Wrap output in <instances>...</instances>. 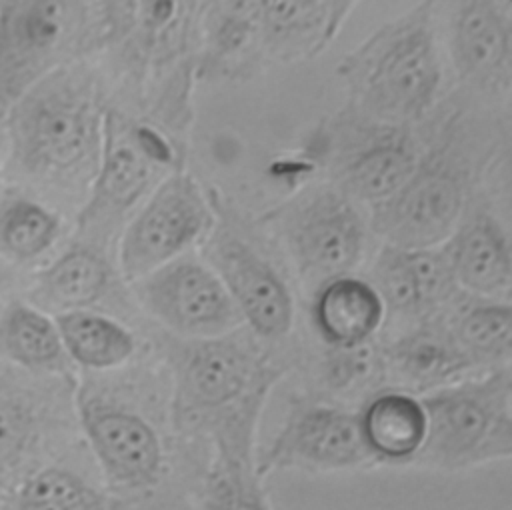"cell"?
<instances>
[{"instance_id": "52a82bcc", "label": "cell", "mask_w": 512, "mask_h": 510, "mask_svg": "<svg viewBox=\"0 0 512 510\" xmlns=\"http://www.w3.org/2000/svg\"><path fill=\"white\" fill-rule=\"evenodd\" d=\"M270 374L256 372L248 354L228 342H208L192 350L180 370L178 402L184 412L228 410L266 396Z\"/></svg>"}, {"instance_id": "2e32d148", "label": "cell", "mask_w": 512, "mask_h": 510, "mask_svg": "<svg viewBox=\"0 0 512 510\" xmlns=\"http://www.w3.org/2000/svg\"><path fill=\"white\" fill-rule=\"evenodd\" d=\"M314 316L318 330L328 342L356 346L378 326L382 298L362 280L336 278L320 290Z\"/></svg>"}, {"instance_id": "ffe728a7", "label": "cell", "mask_w": 512, "mask_h": 510, "mask_svg": "<svg viewBox=\"0 0 512 510\" xmlns=\"http://www.w3.org/2000/svg\"><path fill=\"white\" fill-rule=\"evenodd\" d=\"M204 510H272L252 466V448L218 446Z\"/></svg>"}, {"instance_id": "7402d4cb", "label": "cell", "mask_w": 512, "mask_h": 510, "mask_svg": "<svg viewBox=\"0 0 512 510\" xmlns=\"http://www.w3.org/2000/svg\"><path fill=\"white\" fill-rule=\"evenodd\" d=\"M0 350L24 366H50L62 356V340L42 312L14 304L0 322Z\"/></svg>"}, {"instance_id": "ba28073f", "label": "cell", "mask_w": 512, "mask_h": 510, "mask_svg": "<svg viewBox=\"0 0 512 510\" xmlns=\"http://www.w3.org/2000/svg\"><path fill=\"white\" fill-rule=\"evenodd\" d=\"M82 422L106 476L114 484L128 488L156 484L162 454L154 430L144 420L102 402H86Z\"/></svg>"}, {"instance_id": "44dd1931", "label": "cell", "mask_w": 512, "mask_h": 510, "mask_svg": "<svg viewBox=\"0 0 512 510\" xmlns=\"http://www.w3.org/2000/svg\"><path fill=\"white\" fill-rule=\"evenodd\" d=\"M392 358L406 378L426 386L442 382L472 364L452 336L436 330H420L400 340L392 348Z\"/></svg>"}, {"instance_id": "6da1fadb", "label": "cell", "mask_w": 512, "mask_h": 510, "mask_svg": "<svg viewBox=\"0 0 512 510\" xmlns=\"http://www.w3.org/2000/svg\"><path fill=\"white\" fill-rule=\"evenodd\" d=\"M424 8L380 28L342 66L362 104L388 122L418 118L438 86V58Z\"/></svg>"}, {"instance_id": "484cf974", "label": "cell", "mask_w": 512, "mask_h": 510, "mask_svg": "<svg viewBox=\"0 0 512 510\" xmlns=\"http://www.w3.org/2000/svg\"><path fill=\"white\" fill-rule=\"evenodd\" d=\"M334 4L328 2H262L264 26L270 36L280 46L310 44L318 34L316 28L332 26V10Z\"/></svg>"}, {"instance_id": "3957f363", "label": "cell", "mask_w": 512, "mask_h": 510, "mask_svg": "<svg viewBox=\"0 0 512 510\" xmlns=\"http://www.w3.org/2000/svg\"><path fill=\"white\" fill-rule=\"evenodd\" d=\"M462 206L458 174L440 160L420 166L374 210V228L392 248L426 250L452 228Z\"/></svg>"}, {"instance_id": "603a6c76", "label": "cell", "mask_w": 512, "mask_h": 510, "mask_svg": "<svg viewBox=\"0 0 512 510\" xmlns=\"http://www.w3.org/2000/svg\"><path fill=\"white\" fill-rule=\"evenodd\" d=\"M106 286V266L90 252H68L40 276V296L60 308H78Z\"/></svg>"}, {"instance_id": "4316f807", "label": "cell", "mask_w": 512, "mask_h": 510, "mask_svg": "<svg viewBox=\"0 0 512 510\" xmlns=\"http://www.w3.org/2000/svg\"><path fill=\"white\" fill-rule=\"evenodd\" d=\"M58 232V220L34 202H14L0 218V242L18 258L46 250Z\"/></svg>"}, {"instance_id": "5bb4252c", "label": "cell", "mask_w": 512, "mask_h": 510, "mask_svg": "<svg viewBox=\"0 0 512 510\" xmlns=\"http://www.w3.org/2000/svg\"><path fill=\"white\" fill-rule=\"evenodd\" d=\"M374 276L384 300L404 312H420L432 306L446 296L454 280L450 262L442 254L392 246L380 254Z\"/></svg>"}, {"instance_id": "cb8c5ba5", "label": "cell", "mask_w": 512, "mask_h": 510, "mask_svg": "<svg viewBox=\"0 0 512 510\" xmlns=\"http://www.w3.org/2000/svg\"><path fill=\"white\" fill-rule=\"evenodd\" d=\"M512 314L508 306L490 304L470 310L458 324L456 344L470 362L502 360L510 354Z\"/></svg>"}, {"instance_id": "83f0119b", "label": "cell", "mask_w": 512, "mask_h": 510, "mask_svg": "<svg viewBox=\"0 0 512 510\" xmlns=\"http://www.w3.org/2000/svg\"><path fill=\"white\" fill-rule=\"evenodd\" d=\"M30 416L14 398L0 396V464L12 460L26 442Z\"/></svg>"}, {"instance_id": "277c9868", "label": "cell", "mask_w": 512, "mask_h": 510, "mask_svg": "<svg viewBox=\"0 0 512 510\" xmlns=\"http://www.w3.org/2000/svg\"><path fill=\"white\" fill-rule=\"evenodd\" d=\"M368 456L356 416L330 406H302L264 452L256 474L262 478L280 468L340 470Z\"/></svg>"}, {"instance_id": "8992f818", "label": "cell", "mask_w": 512, "mask_h": 510, "mask_svg": "<svg viewBox=\"0 0 512 510\" xmlns=\"http://www.w3.org/2000/svg\"><path fill=\"white\" fill-rule=\"evenodd\" d=\"M16 144L32 168H72L94 144L90 102L70 90L32 98L16 122Z\"/></svg>"}, {"instance_id": "9a60e30c", "label": "cell", "mask_w": 512, "mask_h": 510, "mask_svg": "<svg viewBox=\"0 0 512 510\" xmlns=\"http://www.w3.org/2000/svg\"><path fill=\"white\" fill-rule=\"evenodd\" d=\"M358 424L370 456L386 462L414 460L426 438L422 402L400 392L372 398Z\"/></svg>"}, {"instance_id": "e0dca14e", "label": "cell", "mask_w": 512, "mask_h": 510, "mask_svg": "<svg viewBox=\"0 0 512 510\" xmlns=\"http://www.w3.org/2000/svg\"><path fill=\"white\" fill-rule=\"evenodd\" d=\"M452 276L478 292H498L510 284V248L500 226L476 216L458 234L448 258Z\"/></svg>"}, {"instance_id": "9c48e42d", "label": "cell", "mask_w": 512, "mask_h": 510, "mask_svg": "<svg viewBox=\"0 0 512 510\" xmlns=\"http://www.w3.org/2000/svg\"><path fill=\"white\" fill-rule=\"evenodd\" d=\"M290 240L302 270L332 278L358 260L362 222L348 200L324 192L296 212L290 224Z\"/></svg>"}, {"instance_id": "d4e9b609", "label": "cell", "mask_w": 512, "mask_h": 510, "mask_svg": "<svg viewBox=\"0 0 512 510\" xmlns=\"http://www.w3.org/2000/svg\"><path fill=\"white\" fill-rule=\"evenodd\" d=\"M22 510H104L106 500L64 470H44L28 480L20 494Z\"/></svg>"}, {"instance_id": "7a4b0ae2", "label": "cell", "mask_w": 512, "mask_h": 510, "mask_svg": "<svg viewBox=\"0 0 512 510\" xmlns=\"http://www.w3.org/2000/svg\"><path fill=\"white\" fill-rule=\"evenodd\" d=\"M510 374L498 370L484 380L464 382L422 400L426 438L416 462L460 470L510 458L512 408Z\"/></svg>"}, {"instance_id": "ac0fdd59", "label": "cell", "mask_w": 512, "mask_h": 510, "mask_svg": "<svg viewBox=\"0 0 512 510\" xmlns=\"http://www.w3.org/2000/svg\"><path fill=\"white\" fill-rule=\"evenodd\" d=\"M414 170V152L408 140L394 132H382L352 154L342 176L352 194L382 202L394 194Z\"/></svg>"}, {"instance_id": "7c38bea8", "label": "cell", "mask_w": 512, "mask_h": 510, "mask_svg": "<svg viewBox=\"0 0 512 510\" xmlns=\"http://www.w3.org/2000/svg\"><path fill=\"white\" fill-rule=\"evenodd\" d=\"M158 154V150H152L146 132L110 114L104 126L100 176L96 180L94 198L82 214V222L102 210H122L130 206L148 184L152 162Z\"/></svg>"}, {"instance_id": "f1b7e54d", "label": "cell", "mask_w": 512, "mask_h": 510, "mask_svg": "<svg viewBox=\"0 0 512 510\" xmlns=\"http://www.w3.org/2000/svg\"><path fill=\"white\" fill-rule=\"evenodd\" d=\"M104 510H112V508H108V506H106V508H104Z\"/></svg>"}, {"instance_id": "d6986e66", "label": "cell", "mask_w": 512, "mask_h": 510, "mask_svg": "<svg viewBox=\"0 0 512 510\" xmlns=\"http://www.w3.org/2000/svg\"><path fill=\"white\" fill-rule=\"evenodd\" d=\"M62 348L84 366L108 368L124 362L134 344L118 324L80 310H70L54 320Z\"/></svg>"}, {"instance_id": "8fae6325", "label": "cell", "mask_w": 512, "mask_h": 510, "mask_svg": "<svg viewBox=\"0 0 512 510\" xmlns=\"http://www.w3.org/2000/svg\"><path fill=\"white\" fill-rule=\"evenodd\" d=\"M212 260L246 318L262 334H282L290 326L292 306L278 276L250 248L222 240L212 248Z\"/></svg>"}, {"instance_id": "4fadbf2b", "label": "cell", "mask_w": 512, "mask_h": 510, "mask_svg": "<svg viewBox=\"0 0 512 510\" xmlns=\"http://www.w3.org/2000/svg\"><path fill=\"white\" fill-rule=\"evenodd\" d=\"M454 52L464 76L484 86L506 84L510 76V24L500 4H460L454 20Z\"/></svg>"}, {"instance_id": "5b68a950", "label": "cell", "mask_w": 512, "mask_h": 510, "mask_svg": "<svg viewBox=\"0 0 512 510\" xmlns=\"http://www.w3.org/2000/svg\"><path fill=\"white\" fill-rule=\"evenodd\" d=\"M206 222L208 210L196 184L186 176L168 180L124 236L126 276H142L170 260L202 232Z\"/></svg>"}, {"instance_id": "30bf717a", "label": "cell", "mask_w": 512, "mask_h": 510, "mask_svg": "<svg viewBox=\"0 0 512 510\" xmlns=\"http://www.w3.org/2000/svg\"><path fill=\"white\" fill-rule=\"evenodd\" d=\"M144 300L164 322L186 332H210L234 320L222 282L198 264H176L146 282Z\"/></svg>"}]
</instances>
